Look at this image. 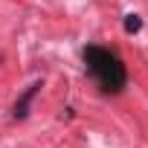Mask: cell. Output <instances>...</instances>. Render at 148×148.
I'll list each match as a JSON object with an SVG mask.
<instances>
[{"label":"cell","mask_w":148,"mask_h":148,"mask_svg":"<svg viewBox=\"0 0 148 148\" xmlns=\"http://www.w3.org/2000/svg\"><path fill=\"white\" fill-rule=\"evenodd\" d=\"M41 90V82H35V84H29L26 87V93L18 99V105H15V119H23L26 113H29V105H32V99H35V93Z\"/></svg>","instance_id":"2"},{"label":"cell","mask_w":148,"mask_h":148,"mask_svg":"<svg viewBox=\"0 0 148 148\" xmlns=\"http://www.w3.org/2000/svg\"><path fill=\"white\" fill-rule=\"evenodd\" d=\"M139 26H142V21H139L136 15H128V18H125V32H136Z\"/></svg>","instance_id":"3"},{"label":"cell","mask_w":148,"mask_h":148,"mask_svg":"<svg viewBox=\"0 0 148 148\" xmlns=\"http://www.w3.org/2000/svg\"><path fill=\"white\" fill-rule=\"evenodd\" d=\"M84 61H87V70L96 76V82L108 93H116V90L125 87V67H122V61L113 52H108L102 47H87L84 49Z\"/></svg>","instance_id":"1"}]
</instances>
